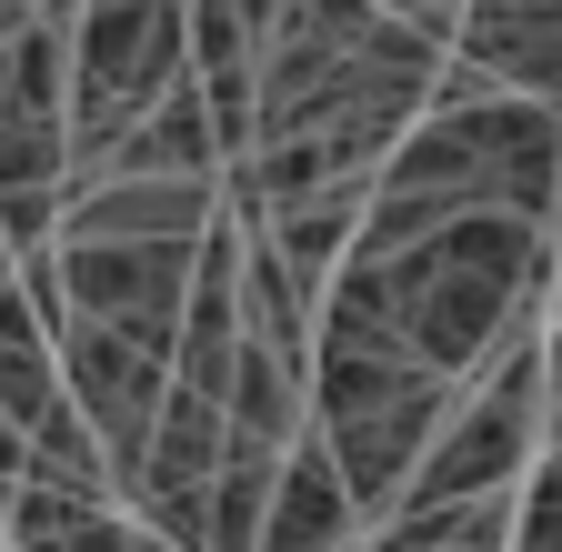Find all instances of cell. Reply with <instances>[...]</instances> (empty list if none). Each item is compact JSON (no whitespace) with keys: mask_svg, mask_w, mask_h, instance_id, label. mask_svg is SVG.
I'll return each instance as SVG.
<instances>
[{"mask_svg":"<svg viewBox=\"0 0 562 552\" xmlns=\"http://www.w3.org/2000/svg\"><path fill=\"white\" fill-rule=\"evenodd\" d=\"M552 271H562L552 232L522 212H452L392 251H341V282H362L382 302V322L452 382H472L503 331L542 322Z\"/></svg>","mask_w":562,"mask_h":552,"instance_id":"cell-1","label":"cell"},{"mask_svg":"<svg viewBox=\"0 0 562 552\" xmlns=\"http://www.w3.org/2000/svg\"><path fill=\"white\" fill-rule=\"evenodd\" d=\"M181 71H191L181 0H81L70 11V171L60 181H81Z\"/></svg>","mask_w":562,"mask_h":552,"instance_id":"cell-2","label":"cell"},{"mask_svg":"<svg viewBox=\"0 0 562 552\" xmlns=\"http://www.w3.org/2000/svg\"><path fill=\"white\" fill-rule=\"evenodd\" d=\"M50 352H60V392L81 402V423L101 432V452H111V493H121V472L140 462V442H151V412H161V392H171V331L70 312V322L50 331Z\"/></svg>","mask_w":562,"mask_h":552,"instance_id":"cell-3","label":"cell"},{"mask_svg":"<svg viewBox=\"0 0 562 552\" xmlns=\"http://www.w3.org/2000/svg\"><path fill=\"white\" fill-rule=\"evenodd\" d=\"M191 251L201 241H70V232H50L60 302L91 322H140V331H181Z\"/></svg>","mask_w":562,"mask_h":552,"instance_id":"cell-4","label":"cell"},{"mask_svg":"<svg viewBox=\"0 0 562 552\" xmlns=\"http://www.w3.org/2000/svg\"><path fill=\"white\" fill-rule=\"evenodd\" d=\"M211 222H222V181L211 171H131V181L60 191L70 241H201Z\"/></svg>","mask_w":562,"mask_h":552,"instance_id":"cell-5","label":"cell"},{"mask_svg":"<svg viewBox=\"0 0 562 552\" xmlns=\"http://www.w3.org/2000/svg\"><path fill=\"white\" fill-rule=\"evenodd\" d=\"M452 50L522 101H562V0H462Z\"/></svg>","mask_w":562,"mask_h":552,"instance_id":"cell-6","label":"cell"},{"mask_svg":"<svg viewBox=\"0 0 562 552\" xmlns=\"http://www.w3.org/2000/svg\"><path fill=\"white\" fill-rule=\"evenodd\" d=\"M341 542H362V512H351L322 432L302 423L292 442H281V482H271V512H261V542L251 552H341Z\"/></svg>","mask_w":562,"mask_h":552,"instance_id":"cell-7","label":"cell"},{"mask_svg":"<svg viewBox=\"0 0 562 552\" xmlns=\"http://www.w3.org/2000/svg\"><path fill=\"white\" fill-rule=\"evenodd\" d=\"M131 171H211V181H222V131H211V101H201L191 71H181L151 111H140L81 181H131ZM81 181H60V191H81Z\"/></svg>","mask_w":562,"mask_h":552,"instance_id":"cell-8","label":"cell"},{"mask_svg":"<svg viewBox=\"0 0 562 552\" xmlns=\"http://www.w3.org/2000/svg\"><path fill=\"white\" fill-rule=\"evenodd\" d=\"M281 261H292V282L322 302V282L341 271V251H351V232H362V191H312V201H281V212H241Z\"/></svg>","mask_w":562,"mask_h":552,"instance_id":"cell-9","label":"cell"},{"mask_svg":"<svg viewBox=\"0 0 562 552\" xmlns=\"http://www.w3.org/2000/svg\"><path fill=\"white\" fill-rule=\"evenodd\" d=\"M31 482H60V493H91V503H121L111 493V452H101V432L81 423V402H50L41 423H31Z\"/></svg>","mask_w":562,"mask_h":552,"instance_id":"cell-10","label":"cell"},{"mask_svg":"<svg viewBox=\"0 0 562 552\" xmlns=\"http://www.w3.org/2000/svg\"><path fill=\"white\" fill-rule=\"evenodd\" d=\"M513 552H562V432L532 452L522 493H513Z\"/></svg>","mask_w":562,"mask_h":552,"instance_id":"cell-11","label":"cell"},{"mask_svg":"<svg viewBox=\"0 0 562 552\" xmlns=\"http://www.w3.org/2000/svg\"><path fill=\"white\" fill-rule=\"evenodd\" d=\"M562 432V271H552V302H542V442Z\"/></svg>","mask_w":562,"mask_h":552,"instance_id":"cell-12","label":"cell"},{"mask_svg":"<svg viewBox=\"0 0 562 552\" xmlns=\"http://www.w3.org/2000/svg\"><path fill=\"white\" fill-rule=\"evenodd\" d=\"M70 11H81V0H0V41L31 31V21H70Z\"/></svg>","mask_w":562,"mask_h":552,"instance_id":"cell-13","label":"cell"},{"mask_svg":"<svg viewBox=\"0 0 562 552\" xmlns=\"http://www.w3.org/2000/svg\"><path fill=\"white\" fill-rule=\"evenodd\" d=\"M552 261H562V201H552Z\"/></svg>","mask_w":562,"mask_h":552,"instance_id":"cell-14","label":"cell"}]
</instances>
